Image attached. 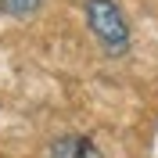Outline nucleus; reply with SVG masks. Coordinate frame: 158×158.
I'll use <instances>...</instances> for the list:
<instances>
[{"label":"nucleus","instance_id":"nucleus-3","mask_svg":"<svg viewBox=\"0 0 158 158\" xmlns=\"http://www.w3.org/2000/svg\"><path fill=\"white\" fill-rule=\"evenodd\" d=\"M43 7V0H0V15L7 18H29Z\"/></svg>","mask_w":158,"mask_h":158},{"label":"nucleus","instance_id":"nucleus-1","mask_svg":"<svg viewBox=\"0 0 158 158\" xmlns=\"http://www.w3.org/2000/svg\"><path fill=\"white\" fill-rule=\"evenodd\" d=\"M83 15H86V29L90 36L97 40V47L108 54V58H122L129 54V22L126 11L118 7V0H86L83 4Z\"/></svg>","mask_w":158,"mask_h":158},{"label":"nucleus","instance_id":"nucleus-2","mask_svg":"<svg viewBox=\"0 0 158 158\" xmlns=\"http://www.w3.org/2000/svg\"><path fill=\"white\" fill-rule=\"evenodd\" d=\"M50 158H104L97 151V144L90 137H79V133H65V137L50 140Z\"/></svg>","mask_w":158,"mask_h":158}]
</instances>
